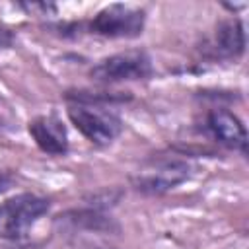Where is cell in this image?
Here are the masks:
<instances>
[{"label": "cell", "mask_w": 249, "mask_h": 249, "mask_svg": "<svg viewBox=\"0 0 249 249\" xmlns=\"http://www.w3.org/2000/svg\"><path fill=\"white\" fill-rule=\"evenodd\" d=\"M206 128L208 132L224 146L239 150L241 154L247 152V132L243 123L226 109H212L206 115Z\"/></svg>", "instance_id": "6"}, {"label": "cell", "mask_w": 249, "mask_h": 249, "mask_svg": "<svg viewBox=\"0 0 249 249\" xmlns=\"http://www.w3.org/2000/svg\"><path fill=\"white\" fill-rule=\"evenodd\" d=\"M216 53L224 58H237L243 54L245 49V31L239 19H226L218 25L216 37H214Z\"/></svg>", "instance_id": "8"}, {"label": "cell", "mask_w": 249, "mask_h": 249, "mask_svg": "<svg viewBox=\"0 0 249 249\" xmlns=\"http://www.w3.org/2000/svg\"><path fill=\"white\" fill-rule=\"evenodd\" d=\"M14 185V177L8 173V171H4V169H0V193H4V191H8L10 187Z\"/></svg>", "instance_id": "11"}, {"label": "cell", "mask_w": 249, "mask_h": 249, "mask_svg": "<svg viewBox=\"0 0 249 249\" xmlns=\"http://www.w3.org/2000/svg\"><path fill=\"white\" fill-rule=\"evenodd\" d=\"M68 119L95 146L111 144L123 130V123L117 115L103 111L95 105H86V103L70 105Z\"/></svg>", "instance_id": "2"}, {"label": "cell", "mask_w": 249, "mask_h": 249, "mask_svg": "<svg viewBox=\"0 0 249 249\" xmlns=\"http://www.w3.org/2000/svg\"><path fill=\"white\" fill-rule=\"evenodd\" d=\"M146 12L126 4H111L95 14L89 29L109 39H130L138 37L144 29Z\"/></svg>", "instance_id": "3"}, {"label": "cell", "mask_w": 249, "mask_h": 249, "mask_svg": "<svg viewBox=\"0 0 249 249\" xmlns=\"http://www.w3.org/2000/svg\"><path fill=\"white\" fill-rule=\"evenodd\" d=\"M74 218H68L74 226H84L88 230H111V220H107L105 216H101L99 212L93 210H80L70 214Z\"/></svg>", "instance_id": "9"}, {"label": "cell", "mask_w": 249, "mask_h": 249, "mask_svg": "<svg viewBox=\"0 0 249 249\" xmlns=\"http://www.w3.org/2000/svg\"><path fill=\"white\" fill-rule=\"evenodd\" d=\"M187 177H189L187 163L177 161V160H167V161H158L156 165L138 171L132 177V185L140 193L161 195L181 185Z\"/></svg>", "instance_id": "5"}, {"label": "cell", "mask_w": 249, "mask_h": 249, "mask_svg": "<svg viewBox=\"0 0 249 249\" xmlns=\"http://www.w3.org/2000/svg\"><path fill=\"white\" fill-rule=\"evenodd\" d=\"M49 198L21 193L6 198L0 204V237L2 239H21L37 224V220L49 212Z\"/></svg>", "instance_id": "1"}, {"label": "cell", "mask_w": 249, "mask_h": 249, "mask_svg": "<svg viewBox=\"0 0 249 249\" xmlns=\"http://www.w3.org/2000/svg\"><path fill=\"white\" fill-rule=\"evenodd\" d=\"M12 43H14V33H12L8 27L0 25V49H4V47H10Z\"/></svg>", "instance_id": "10"}, {"label": "cell", "mask_w": 249, "mask_h": 249, "mask_svg": "<svg viewBox=\"0 0 249 249\" xmlns=\"http://www.w3.org/2000/svg\"><path fill=\"white\" fill-rule=\"evenodd\" d=\"M29 134L35 144L51 156H62L68 150V134L62 121L54 115H41L29 123Z\"/></svg>", "instance_id": "7"}, {"label": "cell", "mask_w": 249, "mask_h": 249, "mask_svg": "<svg viewBox=\"0 0 249 249\" xmlns=\"http://www.w3.org/2000/svg\"><path fill=\"white\" fill-rule=\"evenodd\" d=\"M152 70V58L144 51H124L99 60L89 76L99 82H130L146 80Z\"/></svg>", "instance_id": "4"}]
</instances>
